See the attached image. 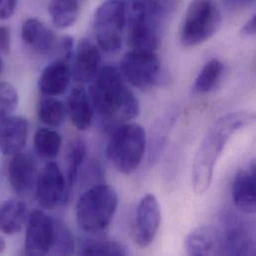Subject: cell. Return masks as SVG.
I'll list each match as a JSON object with an SVG mask.
<instances>
[{"label":"cell","instance_id":"4dcf8cb0","mask_svg":"<svg viewBox=\"0 0 256 256\" xmlns=\"http://www.w3.org/2000/svg\"><path fill=\"white\" fill-rule=\"evenodd\" d=\"M170 127H172V123H170V120H168V122L166 121L160 126V128H158L156 132H154V142H152V152H150V162H154V160H158V154H160V152H162V150L164 146L168 132L172 128Z\"/></svg>","mask_w":256,"mask_h":256},{"label":"cell","instance_id":"3957f363","mask_svg":"<svg viewBox=\"0 0 256 256\" xmlns=\"http://www.w3.org/2000/svg\"><path fill=\"white\" fill-rule=\"evenodd\" d=\"M119 198L116 190L105 184L87 190L76 204V220L79 228L90 234L106 230L117 212Z\"/></svg>","mask_w":256,"mask_h":256},{"label":"cell","instance_id":"44dd1931","mask_svg":"<svg viewBox=\"0 0 256 256\" xmlns=\"http://www.w3.org/2000/svg\"><path fill=\"white\" fill-rule=\"evenodd\" d=\"M27 208L22 200H9L0 204V232L7 236L18 234L26 220Z\"/></svg>","mask_w":256,"mask_h":256},{"label":"cell","instance_id":"4fadbf2b","mask_svg":"<svg viewBox=\"0 0 256 256\" xmlns=\"http://www.w3.org/2000/svg\"><path fill=\"white\" fill-rule=\"evenodd\" d=\"M101 59L100 48L90 39H81L75 51L74 79L82 84L92 82L101 68Z\"/></svg>","mask_w":256,"mask_h":256},{"label":"cell","instance_id":"5b68a950","mask_svg":"<svg viewBox=\"0 0 256 256\" xmlns=\"http://www.w3.org/2000/svg\"><path fill=\"white\" fill-rule=\"evenodd\" d=\"M222 21L220 10L214 0H192L182 25V44L194 47L204 43L218 31Z\"/></svg>","mask_w":256,"mask_h":256},{"label":"cell","instance_id":"836d02e7","mask_svg":"<svg viewBox=\"0 0 256 256\" xmlns=\"http://www.w3.org/2000/svg\"><path fill=\"white\" fill-rule=\"evenodd\" d=\"M256 33V15H252V17L244 25L242 28V34L248 37L254 36Z\"/></svg>","mask_w":256,"mask_h":256},{"label":"cell","instance_id":"f546056e","mask_svg":"<svg viewBox=\"0 0 256 256\" xmlns=\"http://www.w3.org/2000/svg\"><path fill=\"white\" fill-rule=\"evenodd\" d=\"M18 105V93L8 82L0 83V115H12Z\"/></svg>","mask_w":256,"mask_h":256},{"label":"cell","instance_id":"9c48e42d","mask_svg":"<svg viewBox=\"0 0 256 256\" xmlns=\"http://www.w3.org/2000/svg\"><path fill=\"white\" fill-rule=\"evenodd\" d=\"M164 25L148 16L136 0L130 19V42L134 49L156 51L160 45Z\"/></svg>","mask_w":256,"mask_h":256},{"label":"cell","instance_id":"cb8c5ba5","mask_svg":"<svg viewBox=\"0 0 256 256\" xmlns=\"http://www.w3.org/2000/svg\"><path fill=\"white\" fill-rule=\"evenodd\" d=\"M62 138L54 130L38 128L34 136V148L37 154L45 160L56 158L61 150Z\"/></svg>","mask_w":256,"mask_h":256},{"label":"cell","instance_id":"30bf717a","mask_svg":"<svg viewBox=\"0 0 256 256\" xmlns=\"http://www.w3.org/2000/svg\"><path fill=\"white\" fill-rule=\"evenodd\" d=\"M55 220L42 210L33 212L26 228L24 254L43 256L50 254L54 244Z\"/></svg>","mask_w":256,"mask_h":256},{"label":"cell","instance_id":"d4e9b609","mask_svg":"<svg viewBox=\"0 0 256 256\" xmlns=\"http://www.w3.org/2000/svg\"><path fill=\"white\" fill-rule=\"evenodd\" d=\"M67 108L58 99L47 97L40 101L38 105V118L47 127L58 128L66 118Z\"/></svg>","mask_w":256,"mask_h":256},{"label":"cell","instance_id":"e0dca14e","mask_svg":"<svg viewBox=\"0 0 256 256\" xmlns=\"http://www.w3.org/2000/svg\"><path fill=\"white\" fill-rule=\"evenodd\" d=\"M72 78L69 61L57 59L48 65L42 72L38 88L45 97H56L62 95L68 88Z\"/></svg>","mask_w":256,"mask_h":256},{"label":"cell","instance_id":"8992f818","mask_svg":"<svg viewBox=\"0 0 256 256\" xmlns=\"http://www.w3.org/2000/svg\"><path fill=\"white\" fill-rule=\"evenodd\" d=\"M127 21V8L120 0H109L97 10L94 20L95 36L99 47L114 54L123 45V34Z\"/></svg>","mask_w":256,"mask_h":256},{"label":"cell","instance_id":"83f0119b","mask_svg":"<svg viewBox=\"0 0 256 256\" xmlns=\"http://www.w3.org/2000/svg\"><path fill=\"white\" fill-rule=\"evenodd\" d=\"M180 0H138L144 11L166 26L168 18L176 10Z\"/></svg>","mask_w":256,"mask_h":256},{"label":"cell","instance_id":"484cf974","mask_svg":"<svg viewBox=\"0 0 256 256\" xmlns=\"http://www.w3.org/2000/svg\"><path fill=\"white\" fill-rule=\"evenodd\" d=\"M87 154L86 142L82 138H75L69 144L68 148V168H67V188L70 194L75 182L78 180L79 170L82 168Z\"/></svg>","mask_w":256,"mask_h":256},{"label":"cell","instance_id":"9a60e30c","mask_svg":"<svg viewBox=\"0 0 256 256\" xmlns=\"http://www.w3.org/2000/svg\"><path fill=\"white\" fill-rule=\"evenodd\" d=\"M7 172L9 184L18 196L28 194L36 184V164L26 154L18 152L11 156Z\"/></svg>","mask_w":256,"mask_h":256},{"label":"cell","instance_id":"f1b7e54d","mask_svg":"<svg viewBox=\"0 0 256 256\" xmlns=\"http://www.w3.org/2000/svg\"><path fill=\"white\" fill-rule=\"evenodd\" d=\"M75 252V240L69 228L60 220H55V238L51 254L70 256Z\"/></svg>","mask_w":256,"mask_h":256},{"label":"cell","instance_id":"7c38bea8","mask_svg":"<svg viewBox=\"0 0 256 256\" xmlns=\"http://www.w3.org/2000/svg\"><path fill=\"white\" fill-rule=\"evenodd\" d=\"M28 130L25 118L0 115V152L9 156L21 152L27 142Z\"/></svg>","mask_w":256,"mask_h":256},{"label":"cell","instance_id":"5bb4252c","mask_svg":"<svg viewBox=\"0 0 256 256\" xmlns=\"http://www.w3.org/2000/svg\"><path fill=\"white\" fill-rule=\"evenodd\" d=\"M184 250L188 256L224 254L222 234L212 226H198L186 236Z\"/></svg>","mask_w":256,"mask_h":256},{"label":"cell","instance_id":"4316f807","mask_svg":"<svg viewBox=\"0 0 256 256\" xmlns=\"http://www.w3.org/2000/svg\"><path fill=\"white\" fill-rule=\"evenodd\" d=\"M81 256H124L128 254L125 246L112 240H86L81 244Z\"/></svg>","mask_w":256,"mask_h":256},{"label":"cell","instance_id":"e575fe53","mask_svg":"<svg viewBox=\"0 0 256 256\" xmlns=\"http://www.w3.org/2000/svg\"><path fill=\"white\" fill-rule=\"evenodd\" d=\"M254 0H226L228 4L232 7H242L246 6L250 3H252Z\"/></svg>","mask_w":256,"mask_h":256},{"label":"cell","instance_id":"ac0fdd59","mask_svg":"<svg viewBox=\"0 0 256 256\" xmlns=\"http://www.w3.org/2000/svg\"><path fill=\"white\" fill-rule=\"evenodd\" d=\"M256 164L250 170L240 168L232 184V198L236 206L246 214H254L256 210Z\"/></svg>","mask_w":256,"mask_h":256},{"label":"cell","instance_id":"d590c367","mask_svg":"<svg viewBox=\"0 0 256 256\" xmlns=\"http://www.w3.org/2000/svg\"><path fill=\"white\" fill-rule=\"evenodd\" d=\"M6 250V242L4 240V238H0V254H3Z\"/></svg>","mask_w":256,"mask_h":256},{"label":"cell","instance_id":"ba28073f","mask_svg":"<svg viewBox=\"0 0 256 256\" xmlns=\"http://www.w3.org/2000/svg\"><path fill=\"white\" fill-rule=\"evenodd\" d=\"M35 188L37 202L44 210H54L69 200L67 182L53 160H49L37 176Z\"/></svg>","mask_w":256,"mask_h":256},{"label":"cell","instance_id":"8fae6325","mask_svg":"<svg viewBox=\"0 0 256 256\" xmlns=\"http://www.w3.org/2000/svg\"><path fill=\"white\" fill-rule=\"evenodd\" d=\"M160 220V206L156 198L152 194H146L136 206L134 222V238L140 248H146L152 244Z\"/></svg>","mask_w":256,"mask_h":256},{"label":"cell","instance_id":"277c9868","mask_svg":"<svg viewBox=\"0 0 256 256\" xmlns=\"http://www.w3.org/2000/svg\"><path fill=\"white\" fill-rule=\"evenodd\" d=\"M146 146L144 128L136 123H124L111 130L107 156L118 172L130 174L140 166Z\"/></svg>","mask_w":256,"mask_h":256},{"label":"cell","instance_id":"1f68e13d","mask_svg":"<svg viewBox=\"0 0 256 256\" xmlns=\"http://www.w3.org/2000/svg\"><path fill=\"white\" fill-rule=\"evenodd\" d=\"M17 0H0V20H7L14 14Z\"/></svg>","mask_w":256,"mask_h":256},{"label":"cell","instance_id":"d6a6232c","mask_svg":"<svg viewBox=\"0 0 256 256\" xmlns=\"http://www.w3.org/2000/svg\"><path fill=\"white\" fill-rule=\"evenodd\" d=\"M11 48V32L7 26H0V52L7 55Z\"/></svg>","mask_w":256,"mask_h":256},{"label":"cell","instance_id":"7402d4cb","mask_svg":"<svg viewBox=\"0 0 256 256\" xmlns=\"http://www.w3.org/2000/svg\"><path fill=\"white\" fill-rule=\"evenodd\" d=\"M224 72V66L222 61L218 59H212L208 61L202 67L194 83V94L202 95L216 90L220 84Z\"/></svg>","mask_w":256,"mask_h":256},{"label":"cell","instance_id":"8d00e7d4","mask_svg":"<svg viewBox=\"0 0 256 256\" xmlns=\"http://www.w3.org/2000/svg\"><path fill=\"white\" fill-rule=\"evenodd\" d=\"M2 69H3V62H2V60H1V58H0V75H1Z\"/></svg>","mask_w":256,"mask_h":256},{"label":"cell","instance_id":"603a6c76","mask_svg":"<svg viewBox=\"0 0 256 256\" xmlns=\"http://www.w3.org/2000/svg\"><path fill=\"white\" fill-rule=\"evenodd\" d=\"M78 0H51L48 12L53 25L58 29H67L75 24L79 15Z\"/></svg>","mask_w":256,"mask_h":256},{"label":"cell","instance_id":"ffe728a7","mask_svg":"<svg viewBox=\"0 0 256 256\" xmlns=\"http://www.w3.org/2000/svg\"><path fill=\"white\" fill-rule=\"evenodd\" d=\"M66 108L71 122L78 130H86L92 126L95 112L84 88L75 87L72 89Z\"/></svg>","mask_w":256,"mask_h":256},{"label":"cell","instance_id":"52a82bcc","mask_svg":"<svg viewBox=\"0 0 256 256\" xmlns=\"http://www.w3.org/2000/svg\"><path fill=\"white\" fill-rule=\"evenodd\" d=\"M121 74L132 86L146 91L162 81V63L154 51L134 49L122 59Z\"/></svg>","mask_w":256,"mask_h":256},{"label":"cell","instance_id":"6da1fadb","mask_svg":"<svg viewBox=\"0 0 256 256\" xmlns=\"http://www.w3.org/2000/svg\"><path fill=\"white\" fill-rule=\"evenodd\" d=\"M88 95L94 112L110 130L128 123L140 114L136 97L126 85L121 72L114 66L100 68Z\"/></svg>","mask_w":256,"mask_h":256},{"label":"cell","instance_id":"2e32d148","mask_svg":"<svg viewBox=\"0 0 256 256\" xmlns=\"http://www.w3.org/2000/svg\"><path fill=\"white\" fill-rule=\"evenodd\" d=\"M222 234L224 254H254V242L244 224L236 216H228L226 228Z\"/></svg>","mask_w":256,"mask_h":256},{"label":"cell","instance_id":"7a4b0ae2","mask_svg":"<svg viewBox=\"0 0 256 256\" xmlns=\"http://www.w3.org/2000/svg\"><path fill=\"white\" fill-rule=\"evenodd\" d=\"M254 119L252 112H232L220 118L208 130L192 164V184L196 194L202 196L208 190L216 166L228 142L238 130L252 125Z\"/></svg>","mask_w":256,"mask_h":256},{"label":"cell","instance_id":"d6986e66","mask_svg":"<svg viewBox=\"0 0 256 256\" xmlns=\"http://www.w3.org/2000/svg\"><path fill=\"white\" fill-rule=\"evenodd\" d=\"M21 36L29 47L40 54H50L56 51L58 45L56 35L38 19H27L22 25Z\"/></svg>","mask_w":256,"mask_h":256}]
</instances>
